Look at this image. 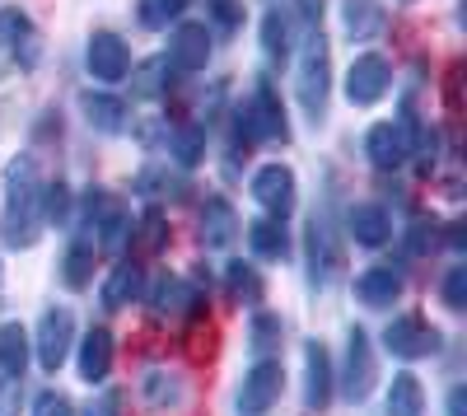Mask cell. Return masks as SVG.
<instances>
[{
	"mask_svg": "<svg viewBox=\"0 0 467 416\" xmlns=\"http://www.w3.org/2000/svg\"><path fill=\"white\" fill-rule=\"evenodd\" d=\"M374 389V351H369V337L360 328H350L346 337V369H341V393L350 402H365Z\"/></svg>",
	"mask_w": 467,
	"mask_h": 416,
	"instance_id": "10",
	"label": "cell"
},
{
	"mask_svg": "<svg viewBox=\"0 0 467 416\" xmlns=\"http://www.w3.org/2000/svg\"><path fill=\"white\" fill-rule=\"evenodd\" d=\"M244 230H248V244H253L257 257H285L290 253V239L281 230V220H253V224H244Z\"/></svg>",
	"mask_w": 467,
	"mask_h": 416,
	"instance_id": "24",
	"label": "cell"
},
{
	"mask_svg": "<svg viewBox=\"0 0 467 416\" xmlns=\"http://www.w3.org/2000/svg\"><path fill=\"white\" fill-rule=\"evenodd\" d=\"M187 10V0H140V24L145 28H169Z\"/></svg>",
	"mask_w": 467,
	"mask_h": 416,
	"instance_id": "32",
	"label": "cell"
},
{
	"mask_svg": "<svg viewBox=\"0 0 467 416\" xmlns=\"http://www.w3.org/2000/svg\"><path fill=\"white\" fill-rule=\"evenodd\" d=\"M140 286H145V272L136 267L131 257H122V262L112 267V276L103 281V309H127L131 299L140 295Z\"/></svg>",
	"mask_w": 467,
	"mask_h": 416,
	"instance_id": "21",
	"label": "cell"
},
{
	"mask_svg": "<svg viewBox=\"0 0 467 416\" xmlns=\"http://www.w3.org/2000/svg\"><path fill=\"white\" fill-rule=\"evenodd\" d=\"M449 416H467V389L462 384L449 393Z\"/></svg>",
	"mask_w": 467,
	"mask_h": 416,
	"instance_id": "40",
	"label": "cell"
},
{
	"mask_svg": "<svg viewBox=\"0 0 467 416\" xmlns=\"http://www.w3.org/2000/svg\"><path fill=\"white\" fill-rule=\"evenodd\" d=\"M281 389H285V369H281V360H257V365L244 374L239 416H266L271 407L281 402Z\"/></svg>",
	"mask_w": 467,
	"mask_h": 416,
	"instance_id": "4",
	"label": "cell"
},
{
	"mask_svg": "<svg viewBox=\"0 0 467 416\" xmlns=\"http://www.w3.org/2000/svg\"><path fill=\"white\" fill-rule=\"evenodd\" d=\"M346 230H350V239L365 244V248H383L388 234H393V220H388L383 206L360 202V206H350V211H346Z\"/></svg>",
	"mask_w": 467,
	"mask_h": 416,
	"instance_id": "14",
	"label": "cell"
},
{
	"mask_svg": "<svg viewBox=\"0 0 467 416\" xmlns=\"http://www.w3.org/2000/svg\"><path fill=\"white\" fill-rule=\"evenodd\" d=\"M224 281H229V299H234V305H257L262 281H257V272H253V267H244V262H229Z\"/></svg>",
	"mask_w": 467,
	"mask_h": 416,
	"instance_id": "29",
	"label": "cell"
},
{
	"mask_svg": "<svg viewBox=\"0 0 467 416\" xmlns=\"http://www.w3.org/2000/svg\"><path fill=\"white\" fill-rule=\"evenodd\" d=\"M19 380H24V374H5V369H0V416H19Z\"/></svg>",
	"mask_w": 467,
	"mask_h": 416,
	"instance_id": "35",
	"label": "cell"
},
{
	"mask_svg": "<svg viewBox=\"0 0 467 416\" xmlns=\"http://www.w3.org/2000/svg\"><path fill=\"white\" fill-rule=\"evenodd\" d=\"M388 85H393V66H388L379 52L356 57V61H350V70H346V99L356 103V108L379 103L388 94Z\"/></svg>",
	"mask_w": 467,
	"mask_h": 416,
	"instance_id": "5",
	"label": "cell"
},
{
	"mask_svg": "<svg viewBox=\"0 0 467 416\" xmlns=\"http://www.w3.org/2000/svg\"><path fill=\"white\" fill-rule=\"evenodd\" d=\"M308 267H314V281H332L341 272V248L332 239V224L318 215L308 224Z\"/></svg>",
	"mask_w": 467,
	"mask_h": 416,
	"instance_id": "16",
	"label": "cell"
},
{
	"mask_svg": "<svg viewBox=\"0 0 467 416\" xmlns=\"http://www.w3.org/2000/svg\"><path fill=\"white\" fill-rule=\"evenodd\" d=\"M262 47H266L271 61H285L290 57V24L281 19V10H271L262 19Z\"/></svg>",
	"mask_w": 467,
	"mask_h": 416,
	"instance_id": "30",
	"label": "cell"
},
{
	"mask_svg": "<svg viewBox=\"0 0 467 416\" xmlns=\"http://www.w3.org/2000/svg\"><path fill=\"white\" fill-rule=\"evenodd\" d=\"M169 150H173V160L182 164V169H192V164H202L206 160V127H178L173 136H169Z\"/></svg>",
	"mask_w": 467,
	"mask_h": 416,
	"instance_id": "27",
	"label": "cell"
},
{
	"mask_svg": "<svg viewBox=\"0 0 467 416\" xmlns=\"http://www.w3.org/2000/svg\"><path fill=\"white\" fill-rule=\"evenodd\" d=\"M211 15H215V24L224 33H234V28L244 24V5H239V0H211Z\"/></svg>",
	"mask_w": 467,
	"mask_h": 416,
	"instance_id": "37",
	"label": "cell"
},
{
	"mask_svg": "<svg viewBox=\"0 0 467 416\" xmlns=\"http://www.w3.org/2000/svg\"><path fill=\"white\" fill-rule=\"evenodd\" d=\"M140 393H145V402H150L154 411H169V407L182 402V380H178V374H164V369H150L145 384H140Z\"/></svg>",
	"mask_w": 467,
	"mask_h": 416,
	"instance_id": "25",
	"label": "cell"
},
{
	"mask_svg": "<svg viewBox=\"0 0 467 416\" xmlns=\"http://www.w3.org/2000/svg\"><path fill=\"white\" fill-rule=\"evenodd\" d=\"M160 244H164V215L150 206V211H145V220H140V248H145V253H154Z\"/></svg>",
	"mask_w": 467,
	"mask_h": 416,
	"instance_id": "34",
	"label": "cell"
},
{
	"mask_svg": "<svg viewBox=\"0 0 467 416\" xmlns=\"http://www.w3.org/2000/svg\"><path fill=\"white\" fill-rule=\"evenodd\" d=\"M356 295H360L365 309H388V305L402 295V272H393V267H369V272L356 281Z\"/></svg>",
	"mask_w": 467,
	"mask_h": 416,
	"instance_id": "19",
	"label": "cell"
},
{
	"mask_svg": "<svg viewBox=\"0 0 467 416\" xmlns=\"http://www.w3.org/2000/svg\"><path fill=\"white\" fill-rule=\"evenodd\" d=\"M253 197L271 220H285L295 211V173L285 164H262L253 173Z\"/></svg>",
	"mask_w": 467,
	"mask_h": 416,
	"instance_id": "9",
	"label": "cell"
},
{
	"mask_svg": "<svg viewBox=\"0 0 467 416\" xmlns=\"http://www.w3.org/2000/svg\"><path fill=\"white\" fill-rule=\"evenodd\" d=\"M444 305H449V309H462V305H467V267H453V272L444 276Z\"/></svg>",
	"mask_w": 467,
	"mask_h": 416,
	"instance_id": "36",
	"label": "cell"
},
{
	"mask_svg": "<svg viewBox=\"0 0 467 416\" xmlns=\"http://www.w3.org/2000/svg\"><path fill=\"white\" fill-rule=\"evenodd\" d=\"M24 365H28V332L19 323H5L0 328V369L24 374Z\"/></svg>",
	"mask_w": 467,
	"mask_h": 416,
	"instance_id": "28",
	"label": "cell"
},
{
	"mask_svg": "<svg viewBox=\"0 0 467 416\" xmlns=\"http://www.w3.org/2000/svg\"><path fill=\"white\" fill-rule=\"evenodd\" d=\"M112 369V332L108 328H89V337L80 342V380L85 384H103Z\"/></svg>",
	"mask_w": 467,
	"mask_h": 416,
	"instance_id": "18",
	"label": "cell"
},
{
	"mask_svg": "<svg viewBox=\"0 0 467 416\" xmlns=\"http://www.w3.org/2000/svg\"><path fill=\"white\" fill-rule=\"evenodd\" d=\"M33 416H75V407L61 398V393H37V402H33Z\"/></svg>",
	"mask_w": 467,
	"mask_h": 416,
	"instance_id": "38",
	"label": "cell"
},
{
	"mask_svg": "<svg viewBox=\"0 0 467 416\" xmlns=\"http://www.w3.org/2000/svg\"><path fill=\"white\" fill-rule=\"evenodd\" d=\"M206 61H211V33H206V24H178L173 37H169V66L197 75V70H206Z\"/></svg>",
	"mask_w": 467,
	"mask_h": 416,
	"instance_id": "12",
	"label": "cell"
},
{
	"mask_svg": "<svg viewBox=\"0 0 467 416\" xmlns=\"http://www.w3.org/2000/svg\"><path fill=\"white\" fill-rule=\"evenodd\" d=\"M70 342H75V314L70 309H47L43 323H37V337H33L37 365H43L47 374H57L70 356Z\"/></svg>",
	"mask_w": 467,
	"mask_h": 416,
	"instance_id": "6",
	"label": "cell"
},
{
	"mask_svg": "<svg viewBox=\"0 0 467 416\" xmlns=\"http://www.w3.org/2000/svg\"><path fill=\"white\" fill-rule=\"evenodd\" d=\"M80 108H85V118H89V127L94 131H103V136H117L127 127V103L117 99V94H80Z\"/></svg>",
	"mask_w": 467,
	"mask_h": 416,
	"instance_id": "20",
	"label": "cell"
},
{
	"mask_svg": "<svg viewBox=\"0 0 467 416\" xmlns=\"http://www.w3.org/2000/svg\"><path fill=\"white\" fill-rule=\"evenodd\" d=\"M383 347L393 351V356H402V360H425V356L440 351V332L425 323V318L407 314V318H393V323H388Z\"/></svg>",
	"mask_w": 467,
	"mask_h": 416,
	"instance_id": "8",
	"label": "cell"
},
{
	"mask_svg": "<svg viewBox=\"0 0 467 416\" xmlns=\"http://www.w3.org/2000/svg\"><path fill=\"white\" fill-rule=\"evenodd\" d=\"M164 75H169V57H150V61L136 70V94H140V99H160V94L169 89Z\"/></svg>",
	"mask_w": 467,
	"mask_h": 416,
	"instance_id": "31",
	"label": "cell"
},
{
	"mask_svg": "<svg viewBox=\"0 0 467 416\" xmlns=\"http://www.w3.org/2000/svg\"><path fill=\"white\" fill-rule=\"evenodd\" d=\"M304 374H308V384H304V402L323 411L332 402V360L323 351V342H308L304 347Z\"/></svg>",
	"mask_w": 467,
	"mask_h": 416,
	"instance_id": "15",
	"label": "cell"
},
{
	"mask_svg": "<svg viewBox=\"0 0 467 416\" xmlns=\"http://www.w3.org/2000/svg\"><path fill=\"white\" fill-rule=\"evenodd\" d=\"M85 224H89V230H99V234H94V248H103V253H117V248L127 244V234H131L127 206L117 202V197H103V192L89 197V206H85Z\"/></svg>",
	"mask_w": 467,
	"mask_h": 416,
	"instance_id": "7",
	"label": "cell"
},
{
	"mask_svg": "<svg viewBox=\"0 0 467 416\" xmlns=\"http://www.w3.org/2000/svg\"><path fill=\"white\" fill-rule=\"evenodd\" d=\"M43 230V182H37L33 155H19L5 169V244L33 248Z\"/></svg>",
	"mask_w": 467,
	"mask_h": 416,
	"instance_id": "1",
	"label": "cell"
},
{
	"mask_svg": "<svg viewBox=\"0 0 467 416\" xmlns=\"http://www.w3.org/2000/svg\"><path fill=\"white\" fill-rule=\"evenodd\" d=\"M85 61H89V75H94V80H103V85L127 80V70H131V52H127V43L117 33H94Z\"/></svg>",
	"mask_w": 467,
	"mask_h": 416,
	"instance_id": "11",
	"label": "cell"
},
{
	"mask_svg": "<svg viewBox=\"0 0 467 416\" xmlns=\"http://www.w3.org/2000/svg\"><path fill=\"white\" fill-rule=\"evenodd\" d=\"M379 28H383V10L374 5V0H346V33L356 37V43L374 37Z\"/></svg>",
	"mask_w": 467,
	"mask_h": 416,
	"instance_id": "26",
	"label": "cell"
},
{
	"mask_svg": "<svg viewBox=\"0 0 467 416\" xmlns=\"http://www.w3.org/2000/svg\"><path fill=\"white\" fill-rule=\"evenodd\" d=\"M85 416H117V393H103L99 402H89Z\"/></svg>",
	"mask_w": 467,
	"mask_h": 416,
	"instance_id": "39",
	"label": "cell"
},
{
	"mask_svg": "<svg viewBox=\"0 0 467 416\" xmlns=\"http://www.w3.org/2000/svg\"><path fill=\"white\" fill-rule=\"evenodd\" d=\"M248 337H253V351H271V347L281 342V318L276 314H257Z\"/></svg>",
	"mask_w": 467,
	"mask_h": 416,
	"instance_id": "33",
	"label": "cell"
},
{
	"mask_svg": "<svg viewBox=\"0 0 467 416\" xmlns=\"http://www.w3.org/2000/svg\"><path fill=\"white\" fill-rule=\"evenodd\" d=\"M239 136L244 140H285L290 127H285V108L276 99V89H271L266 80L257 85V94L244 103L239 112Z\"/></svg>",
	"mask_w": 467,
	"mask_h": 416,
	"instance_id": "3",
	"label": "cell"
},
{
	"mask_svg": "<svg viewBox=\"0 0 467 416\" xmlns=\"http://www.w3.org/2000/svg\"><path fill=\"white\" fill-rule=\"evenodd\" d=\"M239 215H234V206L224 202V197H211L206 206H202V244L206 248H229L234 239H239Z\"/></svg>",
	"mask_w": 467,
	"mask_h": 416,
	"instance_id": "17",
	"label": "cell"
},
{
	"mask_svg": "<svg viewBox=\"0 0 467 416\" xmlns=\"http://www.w3.org/2000/svg\"><path fill=\"white\" fill-rule=\"evenodd\" d=\"M327 75H332L327 37L314 28L304 37V57H299V108L308 112V122H323L327 112Z\"/></svg>",
	"mask_w": 467,
	"mask_h": 416,
	"instance_id": "2",
	"label": "cell"
},
{
	"mask_svg": "<svg viewBox=\"0 0 467 416\" xmlns=\"http://www.w3.org/2000/svg\"><path fill=\"white\" fill-rule=\"evenodd\" d=\"M89 276H94V244H89V239H75V244L66 248V257H61V281H66L70 290H85Z\"/></svg>",
	"mask_w": 467,
	"mask_h": 416,
	"instance_id": "23",
	"label": "cell"
},
{
	"mask_svg": "<svg viewBox=\"0 0 467 416\" xmlns=\"http://www.w3.org/2000/svg\"><path fill=\"white\" fill-rule=\"evenodd\" d=\"M365 155H369L374 169H398V164L411 155L407 131H402L398 122H379V127H369V136H365Z\"/></svg>",
	"mask_w": 467,
	"mask_h": 416,
	"instance_id": "13",
	"label": "cell"
},
{
	"mask_svg": "<svg viewBox=\"0 0 467 416\" xmlns=\"http://www.w3.org/2000/svg\"><path fill=\"white\" fill-rule=\"evenodd\" d=\"M388 416H425V389L411 369L393 374V389H388Z\"/></svg>",
	"mask_w": 467,
	"mask_h": 416,
	"instance_id": "22",
	"label": "cell"
}]
</instances>
